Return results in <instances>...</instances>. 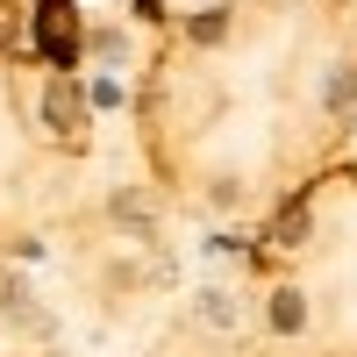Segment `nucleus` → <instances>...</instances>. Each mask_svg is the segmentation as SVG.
Segmentation results:
<instances>
[{"label":"nucleus","instance_id":"f257e3e1","mask_svg":"<svg viewBox=\"0 0 357 357\" xmlns=\"http://www.w3.org/2000/svg\"><path fill=\"white\" fill-rule=\"evenodd\" d=\"M272 321H279V329H301V293H279V301H272Z\"/></svg>","mask_w":357,"mask_h":357}]
</instances>
